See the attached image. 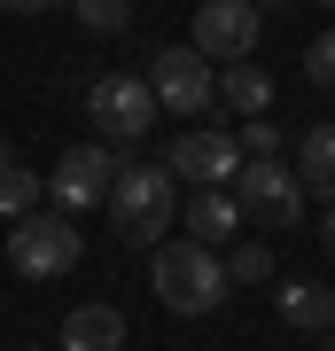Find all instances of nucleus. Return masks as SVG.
Instances as JSON below:
<instances>
[{"mask_svg":"<svg viewBox=\"0 0 335 351\" xmlns=\"http://www.w3.org/2000/svg\"><path fill=\"white\" fill-rule=\"evenodd\" d=\"M39 188H47V180H39V172H24V164H0V219H24L32 211V203H39Z\"/></svg>","mask_w":335,"mask_h":351,"instance_id":"nucleus-15","label":"nucleus"},{"mask_svg":"<svg viewBox=\"0 0 335 351\" xmlns=\"http://www.w3.org/2000/svg\"><path fill=\"white\" fill-rule=\"evenodd\" d=\"M226 195L242 203V219L273 226V234H288V226L304 219V180L288 172L281 156H242V172L226 180Z\"/></svg>","mask_w":335,"mask_h":351,"instance_id":"nucleus-4","label":"nucleus"},{"mask_svg":"<svg viewBox=\"0 0 335 351\" xmlns=\"http://www.w3.org/2000/svg\"><path fill=\"white\" fill-rule=\"evenodd\" d=\"M24 351H32V343H24Z\"/></svg>","mask_w":335,"mask_h":351,"instance_id":"nucleus-26","label":"nucleus"},{"mask_svg":"<svg viewBox=\"0 0 335 351\" xmlns=\"http://www.w3.org/2000/svg\"><path fill=\"white\" fill-rule=\"evenodd\" d=\"M258 32H265V8H258V0H203V8H195V55L249 63Z\"/></svg>","mask_w":335,"mask_h":351,"instance_id":"nucleus-8","label":"nucleus"},{"mask_svg":"<svg viewBox=\"0 0 335 351\" xmlns=\"http://www.w3.org/2000/svg\"><path fill=\"white\" fill-rule=\"evenodd\" d=\"M86 117L101 125V141H149V125L164 110H156V94H149L140 71H101L86 86Z\"/></svg>","mask_w":335,"mask_h":351,"instance_id":"nucleus-5","label":"nucleus"},{"mask_svg":"<svg viewBox=\"0 0 335 351\" xmlns=\"http://www.w3.org/2000/svg\"><path fill=\"white\" fill-rule=\"evenodd\" d=\"M234 149H242V156H281V125H273V117H242Z\"/></svg>","mask_w":335,"mask_h":351,"instance_id":"nucleus-18","label":"nucleus"},{"mask_svg":"<svg viewBox=\"0 0 335 351\" xmlns=\"http://www.w3.org/2000/svg\"><path fill=\"white\" fill-rule=\"evenodd\" d=\"M47 8H55V0H47Z\"/></svg>","mask_w":335,"mask_h":351,"instance_id":"nucleus-25","label":"nucleus"},{"mask_svg":"<svg viewBox=\"0 0 335 351\" xmlns=\"http://www.w3.org/2000/svg\"><path fill=\"white\" fill-rule=\"evenodd\" d=\"M62 351H125V313L117 304H71L62 313Z\"/></svg>","mask_w":335,"mask_h":351,"instance_id":"nucleus-10","label":"nucleus"},{"mask_svg":"<svg viewBox=\"0 0 335 351\" xmlns=\"http://www.w3.org/2000/svg\"><path fill=\"white\" fill-rule=\"evenodd\" d=\"M0 8H8V16H39L47 0H0Z\"/></svg>","mask_w":335,"mask_h":351,"instance_id":"nucleus-20","label":"nucleus"},{"mask_svg":"<svg viewBox=\"0 0 335 351\" xmlns=\"http://www.w3.org/2000/svg\"><path fill=\"white\" fill-rule=\"evenodd\" d=\"M110 203V226H117V242H164L172 234V219H179V188H172V172L164 164H125L117 172V188L101 195Z\"/></svg>","mask_w":335,"mask_h":351,"instance_id":"nucleus-2","label":"nucleus"},{"mask_svg":"<svg viewBox=\"0 0 335 351\" xmlns=\"http://www.w3.org/2000/svg\"><path fill=\"white\" fill-rule=\"evenodd\" d=\"M164 172H172V180H195V188H226V180L242 172V149H234V133L195 125V133H179L172 149H164Z\"/></svg>","mask_w":335,"mask_h":351,"instance_id":"nucleus-9","label":"nucleus"},{"mask_svg":"<svg viewBox=\"0 0 335 351\" xmlns=\"http://www.w3.org/2000/svg\"><path fill=\"white\" fill-rule=\"evenodd\" d=\"M149 281H156V304H164V313H179V320L219 313V304H226V265H219L211 242H156Z\"/></svg>","mask_w":335,"mask_h":351,"instance_id":"nucleus-1","label":"nucleus"},{"mask_svg":"<svg viewBox=\"0 0 335 351\" xmlns=\"http://www.w3.org/2000/svg\"><path fill=\"white\" fill-rule=\"evenodd\" d=\"M320 242H327V250H335V203H327V219H320Z\"/></svg>","mask_w":335,"mask_h":351,"instance_id":"nucleus-21","label":"nucleus"},{"mask_svg":"<svg viewBox=\"0 0 335 351\" xmlns=\"http://www.w3.org/2000/svg\"><path fill=\"white\" fill-rule=\"evenodd\" d=\"M219 101L234 117H265V110H273V78H265L258 63H226L219 71Z\"/></svg>","mask_w":335,"mask_h":351,"instance_id":"nucleus-13","label":"nucleus"},{"mask_svg":"<svg viewBox=\"0 0 335 351\" xmlns=\"http://www.w3.org/2000/svg\"><path fill=\"white\" fill-rule=\"evenodd\" d=\"M297 180H304V195L335 203V117H327V125H312V133L297 141Z\"/></svg>","mask_w":335,"mask_h":351,"instance_id":"nucleus-12","label":"nucleus"},{"mask_svg":"<svg viewBox=\"0 0 335 351\" xmlns=\"http://www.w3.org/2000/svg\"><path fill=\"white\" fill-rule=\"evenodd\" d=\"M304 78H312V86H335V24L304 47Z\"/></svg>","mask_w":335,"mask_h":351,"instance_id":"nucleus-19","label":"nucleus"},{"mask_svg":"<svg viewBox=\"0 0 335 351\" xmlns=\"http://www.w3.org/2000/svg\"><path fill=\"white\" fill-rule=\"evenodd\" d=\"M149 94H156L164 117H203L219 101V78H211V63L195 47H156L149 55Z\"/></svg>","mask_w":335,"mask_h":351,"instance_id":"nucleus-6","label":"nucleus"},{"mask_svg":"<svg viewBox=\"0 0 335 351\" xmlns=\"http://www.w3.org/2000/svg\"><path fill=\"white\" fill-rule=\"evenodd\" d=\"M320 351H335V328H327V343H320Z\"/></svg>","mask_w":335,"mask_h":351,"instance_id":"nucleus-23","label":"nucleus"},{"mask_svg":"<svg viewBox=\"0 0 335 351\" xmlns=\"http://www.w3.org/2000/svg\"><path fill=\"white\" fill-rule=\"evenodd\" d=\"M71 8H78V24L101 32V39H117L125 24H133V0H71Z\"/></svg>","mask_w":335,"mask_h":351,"instance_id":"nucleus-16","label":"nucleus"},{"mask_svg":"<svg viewBox=\"0 0 335 351\" xmlns=\"http://www.w3.org/2000/svg\"><path fill=\"white\" fill-rule=\"evenodd\" d=\"M8 156H16V149H8V141H0V164H8Z\"/></svg>","mask_w":335,"mask_h":351,"instance_id":"nucleus-22","label":"nucleus"},{"mask_svg":"<svg viewBox=\"0 0 335 351\" xmlns=\"http://www.w3.org/2000/svg\"><path fill=\"white\" fill-rule=\"evenodd\" d=\"M234 226H242V203L226 188H195V195H187V234H195V242L219 250V242H234Z\"/></svg>","mask_w":335,"mask_h":351,"instance_id":"nucleus-11","label":"nucleus"},{"mask_svg":"<svg viewBox=\"0 0 335 351\" xmlns=\"http://www.w3.org/2000/svg\"><path fill=\"white\" fill-rule=\"evenodd\" d=\"M117 172H125V156L110 149V141H78V149H62V164L47 172V195L62 203V211H86V203H101L117 188Z\"/></svg>","mask_w":335,"mask_h":351,"instance_id":"nucleus-7","label":"nucleus"},{"mask_svg":"<svg viewBox=\"0 0 335 351\" xmlns=\"http://www.w3.org/2000/svg\"><path fill=\"white\" fill-rule=\"evenodd\" d=\"M281 320H288V328H312V336H327V328H335V297H327L320 281H288V289H281Z\"/></svg>","mask_w":335,"mask_h":351,"instance_id":"nucleus-14","label":"nucleus"},{"mask_svg":"<svg viewBox=\"0 0 335 351\" xmlns=\"http://www.w3.org/2000/svg\"><path fill=\"white\" fill-rule=\"evenodd\" d=\"M78 258H86V242H78L71 211H24V219H8V265L24 281H62Z\"/></svg>","mask_w":335,"mask_h":351,"instance_id":"nucleus-3","label":"nucleus"},{"mask_svg":"<svg viewBox=\"0 0 335 351\" xmlns=\"http://www.w3.org/2000/svg\"><path fill=\"white\" fill-rule=\"evenodd\" d=\"M249 289V281H273V250L265 242H234V258H226V289Z\"/></svg>","mask_w":335,"mask_h":351,"instance_id":"nucleus-17","label":"nucleus"},{"mask_svg":"<svg viewBox=\"0 0 335 351\" xmlns=\"http://www.w3.org/2000/svg\"><path fill=\"white\" fill-rule=\"evenodd\" d=\"M320 8H335V0H320Z\"/></svg>","mask_w":335,"mask_h":351,"instance_id":"nucleus-24","label":"nucleus"}]
</instances>
